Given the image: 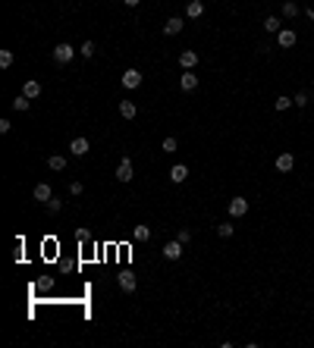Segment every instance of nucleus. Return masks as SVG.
Here are the masks:
<instances>
[{"label": "nucleus", "mask_w": 314, "mask_h": 348, "mask_svg": "<svg viewBox=\"0 0 314 348\" xmlns=\"http://www.w3.org/2000/svg\"><path fill=\"white\" fill-rule=\"evenodd\" d=\"M132 173H135L132 160L129 157H120V163H116V179H120V182H132Z\"/></svg>", "instance_id": "1"}, {"label": "nucleus", "mask_w": 314, "mask_h": 348, "mask_svg": "<svg viewBox=\"0 0 314 348\" xmlns=\"http://www.w3.org/2000/svg\"><path fill=\"white\" fill-rule=\"evenodd\" d=\"M277 173H292V166H295V154H292V151H283V154H279L277 157Z\"/></svg>", "instance_id": "2"}, {"label": "nucleus", "mask_w": 314, "mask_h": 348, "mask_svg": "<svg viewBox=\"0 0 314 348\" xmlns=\"http://www.w3.org/2000/svg\"><path fill=\"white\" fill-rule=\"evenodd\" d=\"M226 210H230V217H245L248 214V201H245L242 194H236V198H230V207Z\"/></svg>", "instance_id": "3"}, {"label": "nucleus", "mask_w": 314, "mask_h": 348, "mask_svg": "<svg viewBox=\"0 0 314 348\" xmlns=\"http://www.w3.org/2000/svg\"><path fill=\"white\" fill-rule=\"evenodd\" d=\"M72 57H75V47H72V44H57V47H54V60H57V63H70Z\"/></svg>", "instance_id": "4"}, {"label": "nucleus", "mask_w": 314, "mask_h": 348, "mask_svg": "<svg viewBox=\"0 0 314 348\" xmlns=\"http://www.w3.org/2000/svg\"><path fill=\"white\" fill-rule=\"evenodd\" d=\"M182 248H185V245H182L179 239H176V242H167V245H164V257H167V260H179V257H182Z\"/></svg>", "instance_id": "5"}, {"label": "nucleus", "mask_w": 314, "mask_h": 348, "mask_svg": "<svg viewBox=\"0 0 314 348\" xmlns=\"http://www.w3.org/2000/svg\"><path fill=\"white\" fill-rule=\"evenodd\" d=\"M88 151H91L88 138H72V141H70V154H72V157H85Z\"/></svg>", "instance_id": "6"}, {"label": "nucleus", "mask_w": 314, "mask_h": 348, "mask_svg": "<svg viewBox=\"0 0 314 348\" xmlns=\"http://www.w3.org/2000/svg\"><path fill=\"white\" fill-rule=\"evenodd\" d=\"M120 82H123V88L132 91V88H139V85H141V72H139V69H126Z\"/></svg>", "instance_id": "7"}, {"label": "nucleus", "mask_w": 314, "mask_h": 348, "mask_svg": "<svg viewBox=\"0 0 314 348\" xmlns=\"http://www.w3.org/2000/svg\"><path fill=\"white\" fill-rule=\"evenodd\" d=\"M179 88L182 91H195V88H198V75H195V69H185L179 75Z\"/></svg>", "instance_id": "8"}, {"label": "nucleus", "mask_w": 314, "mask_h": 348, "mask_svg": "<svg viewBox=\"0 0 314 348\" xmlns=\"http://www.w3.org/2000/svg\"><path fill=\"white\" fill-rule=\"evenodd\" d=\"M277 44L283 47V50H286V47H295V32H292V29H279V32H277Z\"/></svg>", "instance_id": "9"}, {"label": "nucleus", "mask_w": 314, "mask_h": 348, "mask_svg": "<svg viewBox=\"0 0 314 348\" xmlns=\"http://www.w3.org/2000/svg\"><path fill=\"white\" fill-rule=\"evenodd\" d=\"M32 194H35V201H41V204H47V201L54 198V189H50L47 182H38V185H35V191H32Z\"/></svg>", "instance_id": "10"}, {"label": "nucleus", "mask_w": 314, "mask_h": 348, "mask_svg": "<svg viewBox=\"0 0 314 348\" xmlns=\"http://www.w3.org/2000/svg\"><path fill=\"white\" fill-rule=\"evenodd\" d=\"M185 16H189V19H201V16H205V3H201V0H189V3H185Z\"/></svg>", "instance_id": "11"}, {"label": "nucleus", "mask_w": 314, "mask_h": 348, "mask_svg": "<svg viewBox=\"0 0 314 348\" xmlns=\"http://www.w3.org/2000/svg\"><path fill=\"white\" fill-rule=\"evenodd\" d=\"M185 179H189V166H182V163H176L173 169H170V182H176V185H182Z\"/></svg>", "instance_id": "12"}, {"label": "nucleus", "mask_w": 314, "mask_h": 348, "mask_svg": "<svg viewBox=\"0 0 314 348\" xmlns=\"http://www.w3.org/2000/svg\"><path fill=\"white\" fill-rule=\"evenodd\" d=\"M182 19H179V16H170V19H167V25H164V35L170 38V35H179V32H182Z\"/></svg>", "instance_id": "13"}, {"label": "nucleus", "mask_w": 314, "mask_h": 348, "mask_svg": "<svg viewBox=\"0 0 314 348\" xmlns=\"http://www.w3.org/2000/svg\"><path fill=\"white\" fill-rule=\"evenodd\" d=\"M116 279H120V288H123V292H135V273H129V270H123V273L120 276H116Z\"/></svg>", "instance_id": "14"}, {"label": "nucleus", "mask_w": 314, "mask_h": 348, "mask_svg": "<svg viewBox=\"0 0 314 348\" xmlns=\"http://www.w3.org/2000/svg\"><path fill=\"white\" fill-rule=\"evenodd\" d=\"M179 66H182V69H195V66H198V54H195V50H182V54H179Z\"/></svg>", "instance_id": "15"}, {"label": "nucleus", "mask_w": 314, "mask_h": 348, "mask_svg": "<svg viewBox=\"0 0 314 348\" xmlns=\"http://www.w3.org/2000/svg\"><path fill=\"white\" fill-rule=\"evenodd\" d=\"M279 29H283V16H267V19H264V32H267V35H277Z\"/></svg>", "instance_id": "16"}, {"label": "nucleus", "mask_w": 314, "mask_h": 348, "mask_svg": "<svg viewBox=\"0 0 314 348\" xmlns=\"http://www.w3.org/2000/svg\"><path fill=\"white\" fill-rule=\"evenodd\" d=\"M22 95H25V97H32V100H35V97L41 95V85H38L35 79H29V82H25V85H22Z\"/></svg>", "instance_id": "17"}, {"label": "nucleus", "mask_w": 314, "mask_h": 348, "mask_svg": "<svg viewBox=\"0 0 314 348\" xmlns=\"http://www.w3.org/2000/svg\"><path fill=\"white\" fill-rule=\"evenodd\" d=\"M47 166L54 169V173H60V169H66V157L63 154H50L47 157Z\"/></svg>", "instance_id": "18"}, {"label": "nucleus", "mask_w": 314, "mask_h": 348, "mask_svg": "<svg viewBox=\"0 0 314 348\" xmlns=\"http://www.w3.org/2000/svg\"><path fill=\"white\" fill-rule=\"evenodd\" d=\"M299 16V3L295 0H283V19H295Z\"/></svg>", "instance_id": "19"}, {"label": "nucleus", "mask_w": 314, "mask_h": 348, "mask_svg": "<svg viewBox=\"0 0 314 348\" xmlns=\"http://www.w3.org/2000/svg\"><path fill=\"white\" fill-rule=\"evenodd\" d=\"M120 116L123 120H135V104L132 100H120Z\"/></svg>", "instance_id": "20"}, {"label": "nucleus", "mask_w": 314, "mask_h": 348, "mask_svg": "<svg viewBox=\"0 0 314 348\" xmlns=\"http://www.w3.org/2000/svg\"><path fill=\"white\" fill-rule=\"evenodd\" d=\"M132 239L135 242H148L151 239V226H135L132 229Z\"/></svg>", "instance_id": "21"}, {"label": "nucleus", "mask_w": 314, "mask_h": 348, "mask_svg": "<svg viewBox=\"0 0 314 348\" xmlns=\"http://www.w3.org/2000/svg\"><path fill=\"white\" fill-rule=\"evenodd\" d=\"M29 104H32V97H25V95H19V97L13 100V110H16V113H25V110H29Z\"/></svg>", "instance_id": "22"}, {"label": "nucleus", "mask_w": 314, "mask_h": 348, "mask_svg": "<svg viewBox=\"0 0 314 348\" xmlns=\"http://www.w3.org/2000/svg\"><path fill=\"white\" fill-rule=\"evenodd\" d=\"M160 148H164L167 154H176V148H179V141H176L173 135H167V138H164V144H160Z\"/></svg>", "instance_id": "23"}, {"label": "nucleus", "mask_w": 314, "mask_h": 348, "mask_svg": "<svg viewBox=\"0 0 314 348\" xmlns=\"http://www.w3.org/2000/svg\"><path fill=\"white\" fill-rule=\"evenodd\" d=\"M13 66V50H0V69H10Z\"/></svg>", "instance_id": "24"}, {"label": "nucleus", "mask_w": 314, "mask_h": 348, "mask_svg": "<svg viewBox=\"0 0 314 348\" xmlns=\"http://www.w3.org/2000/svg\"><path fill=\"white\" fill-rule=\"evenodd\" d=\"M95 50H98V47H95V41H85V44L79 47V54H82V57H88V60H91V57H95Z\"/></svg>", "instance_id": "25"}, {"label": "nucleus", "mask_w": 314, "mask_h": 348, "mask_svg": "<svg viewBox=\"0 0 314 348\" xmlns=\"http://www.w3.org/2000/svg\"><path fill=\"white\" fill-rule=\"evenodd\" d=\"M233 229H236L233 223H220V226H217V235H220V239H230V235H233Z\"/></svg>", "instance_id": "26"}, {"label": "nucleus", "mask_w": 314, "mask_h": 348, "mask_svg": "<svg viewBox=\"0 0 314 348\" xmlns=\"http://www.w3.org/2000/svg\"><path fill=\"white\" fill-rule=\"evenodd\" d=\"M308 100H311V97H308V91H299V95L292 97V104H295V107H308Z\"/></svg>", "instance_id": "27"}, {"label": "nucleus", "mask_w": 314, "mask_h": 348, "mask_svg": "<svg viewBox=\"0 0 314 348\" xmlns=\"http://www.w3.org/2000/svg\"><path fill=\"white\" fill-rule=\"evenodd\" d=\"M274 107H277V110H289V107H292V97H286V95H283V97H277V100H274Z\"/></svg>", "instance_id": "28"}, {"label": "nucleus", "mask_w": 314, "mask_h": 348, "mask_svg": "<svg viewBox=\"0 0 314 348\" xmlns=\"http://www.w3.org/2000/svg\"><path fill=\"white\" fill-rule=\"evenodd\" d=\"M60 207H63L60 198H50V201H47V214H60Z\"/></svg>", "instance_id": "29"}, {"label": "nucleus", "mask_w": 314, "mask_h": 348, "mask_svg": "<svg viewBox=\"0 0 314 348\" xmlns=\"http://www.w3.org/2000/svg\"><path fill=\"white\" fill-rule=\"evenodd\" d=\"M176 239H179L182 245H189V242H192V232H189V229H179V232H176Z\"/></svg>", "instance_id": "30"}, {"label": "nucleus", "mask_w": 314, "mask_h": 348, "mask_svg": "<svg viewBox=\"0 0 314 348\" xmlns=\"http://www.w3.org/2000/svg\"><path fill=\"white\" fill-rule=\"evenodd\" d=\"M82 191H85L82 182H70V194H82Z\"/></svg>", "instance_id": "31"}, {"label": "nucleus", "mask_w": 314, "mask_h": 348, "mask_svg": "<svg viewBox=\"0 0 314 348\" xmlns=\"http://www.w3.org/2000/svg\"><path fill=\"white\" fill-rule=\"evenodd\" d=\"M75 239H79V242H88L91 232H88V229H79V232H75Z\"/></svg>", "instance_id": "32"}, {"label": "nucleus", "mask_w": 314, "mask_h": 348, "mask_svg": "<svg viewBox=\"0 0 314 348\" xmlns=\"http://www.w3.org/2000/svg\"><path fill=\"white\" fill-rule=\"evenodd\" d=\"M10 129H13V123H10V120H0V132L6 135V132H10Z\"/></svg>", "instance_id": "33"}, {"label": "nucleus", "mask_w": 314, "mask_h": 348, "mask_svg": "<svg viewBox=\"0 0 314 348\" xmlns=\"http://www.w3.org/2000/svg\"><path fill=\"white\" fill-rule=\"evenodd\" d=\"M123 3H126V6H139L141 0H123Z\"/></svg>", "instance_id": "34"}]
</instances>
